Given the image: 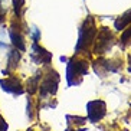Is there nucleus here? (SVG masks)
I'll return each mask as SVG.
<instances>
[{
	"mask_svg": "<svg viewBox=\"0 0 131 131\" xmlns=\"http://www.w3.org/2000/svg\"><path fill=\"white\" fill-rule=\"evenodd\" d=\"M88 71H89V56L82 53V52H77L71 58V61L68 62V71H66L68 84L71 86L79 85L82 82V78L85 75H88Z\"/></svg>",
	"mask_w": 131,
	"mask_h": 131,
	"instance_id": "obj_1",
	"label": "nucleus"
},
{
	"mask_svg": "<svg viewBox=\"0 0 131 131\" xmlns=\"http://www.w3.org/2000/svg\"><path fill=\"white\" fill-rule=\"evenodd\" d=\"M59 85V73L50 68V66H45L39 71V94L42 96V100H48V98H55V94L58 91Z\"/></svg>",
	"mask_w": 131,
	"mask_h": 131,
	"instance_id": "obj_2",
	"label": "nucleus"
},
{
	"mask_svg": "<svg viewBox=\"0 0 131 131\" xmlns=\"http://www.w3.org/2000/svg\"><path fill=\"white\" fill-rule=\"evenodd\" d=\"M96 32H98V27H96L95 19L92 16L86 17L79 29V40L77 45V52H82V53L91 56V49H92Z\"/></svg>",
	"mask_w": 131,
	"mask_h": 131,
	"instance_id": "obj_3",
	"label": "nucleus"
},
{
	"mask_svg": "<svg viewBox=\"0 0 131 131\" xmlns=\"http://www.w3.org/2000/svg\"><path fill=\"white\" fill-rule=\"evenodd\" d=\"M117 35L110 29V27H101L96 32L95 40H94L92 49H91V53L96 55V56H102L107 52L114 48V45L117 43Z\"/></svg>",
	"mask_w": 131,
	"mask_h": 131,
	"instance_id": "obj_4",
	"label": "nucleus"
},
{
	"mask_svg": "<svg viewBox=\"0 0 131 131\" xmlns=\"http://www.w3.org/2000/svg\"><path fill=\"white\" fill-rule=\"evenodd\" d=\"M92 65H94V71L98 75H104V73L108 72H119L124 68V59L121 53L114 55L110 59L104 58V56H98L92 62Z\"/></svg>",
	"mask_w": 131,
	"mask_h": 131,
	"instance_id": "obj_5",
	"label": "nucleus"
},
{
	"mask_svg": "<svg viewBox=\"0 0 131 131\" xmlns=\"http://www.w3.org/2000/svg\"><path fill=\"white\" fill-rule=\"evenodd\" d=\"M86 110H88V119L89 121L91 123H98L107 114V104L101 100H95V101L88 102Z\"/></svg>",
	"mask_w": 131,
	"mask_h": 131,
	"instance_id": "obj_6",
	"label": "nucleus"
},
{
	"mask_svg": "<svg viewBox=\"0 0 131 131\" xmlns=\"http://www.w3.org/2000/svg\"><path fill=\"white\" fill-rule=\"evenodd\" d=\"M32 59L33 62H36L38 65H48L50 61H52V53L48 52L46 49H43L42 46H39L38 43H35L33 46H32Z\"/></svg>",
	"mask_w": 131,
	"mask_h": 131,
	"instance_id": "obj_7",
	"label": "nucleus"
},
{
	"mask_svg": "<svg viewBox=\"0 0 131 131\" xmlns=\"http://www.w3.org/2000/svg\"><path fill=\"white\" fill-rule=\"evenodd\" d=\"M0 84L3 85V89H6V91H9V92H13V94H23V91H25L22 82H20L17 78H15V77L7 78L6 81L2 79Z\"/></svg>",
	"mask_w": 131,
	"mask_h": 131,
	"instance_id": "obj_8",
	"label": "nucleus"
},
{
	"mask_svg": "<svg viewBox=\"0 0 131 131\" xmlns=\"http://www.w3.org/2000/svg\"><path fill=\"white\" fill-rule=\"evenodd\" d=\"M68 128L66 131H84V125L86 123L85 117H73V115H68Z\"/></svg>",
	"mask_w": 131,
	"mask_h": 131,
	"instance_id": "obj_9",
	"label": "nucleus"
},
{
	"mask_svg": "<svg viewBox=\"0 0 131 131\" xmlns=\"http://www.w3.org/2000/svg\"><path fill=\"white\" fill-rule=\"evenodd\" d=\"M130 25H131V9L127 10L123 16H119L118 19L115 20V29L119 32H123L124 29L127 26H130Z\"/></svg>",
	"mask_w": 131,
	"mask_h": 131,
	"instance_id": "obj_10",
	"label": "nucleus"
},
{
	"mask_svg": "<svg viewBox=\"0 0 131 131\" xmlns=\"http://www.w3.org/2000/svg\"><path fill=\"white\" fill-rule=\"evenodd\" d=\"M25 0H13V3H15V9H16V12H19L20 7H22V4H23Z\"/></svg>",
	"mask_w": 131,
	"mask_h": 131,
	"instance_id": "obj_11",
	"label": "nucleus"
},
{
	"mask_svg": "<svg viewBox=\"0 0 131 131\" xmlns=\"http://www.w3.org/2000/svg\"><path fill=\"white\" fill-rule=\"evenodd\" d=\"M128 71L131 72V52L128 53Z\"/></svg>",
	"mask_w": 131,
	"mask_h": 131,
	"instance_id": "obj_12",
	"label": "nucleus"
},
{
	"mask_svg": "<svg viewBox=\"0 0 131 131\" xmlns=\"http://www.w3.org/2000/svg\"><path fill=\"white\" fill-rule=\"evenodd\" d=\"M27 131H36V130H33V128H32V130H27Z\"/></svg>",
	"mask_w": 131,
	"mask_h": 131,
	"instance_id": "obj_13",
	"label": "nucleus"
},
{
	"mask_svg": "<svg viewBox=\"0 0 131 131\" xmlns=\"http://www.w3.org/2000/svg\"><path fill=\"white\" fill-rule=\"evenodd\" d=\"M117 131H119V130H117ZM124 131H127V130H124Z\"/></svg>",
	"mask_w": 131,
	"mask_h": 131,
	"instance_id": "obj_14",
	"label": "nucleus"
}]
</instances>
